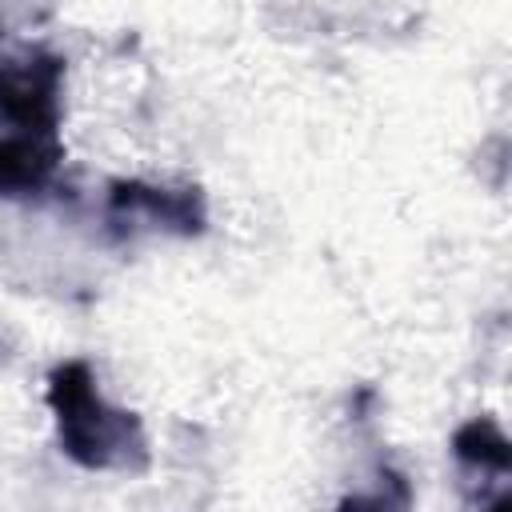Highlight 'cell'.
Instances as JSON below:
<instances>
[{"label": "cell", "instance_id": "1", "mask_svg": "<svg viewBox=\"0 0 512 512\" xmlns=\"http://www.w3.org/2000/svg\"><path fill=\"white\" fill-rule=\"evenodd\" d=\"M52 100V72H40L36 64H8L0 72V104L16 120H36Z\"/></svg>", "mask_w": 512, "mask_h": 512}, {"label": "cell", "instance_id": "2", "mask_svg": "<svg viewBox=\"0 0 512 512\" xmlns=\"http://www.w3.org/2000/svg\"><path fill=\"white\" fill-rule=\"evenodd\" d=\"M48 168V160L24 144V140H12V144H0V188H16V184H32L40 172Z\"/></svg>", "mask_w": 512, "mask_h": 512}]
</instances>
